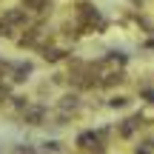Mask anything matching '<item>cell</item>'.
I'll return each instance as SVG.
<instances>
[]
</instances>
